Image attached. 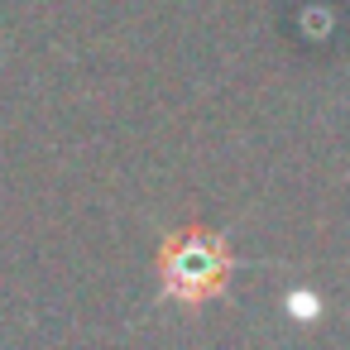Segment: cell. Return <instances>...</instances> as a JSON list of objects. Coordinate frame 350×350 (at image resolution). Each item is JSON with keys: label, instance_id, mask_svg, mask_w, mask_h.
Here are the masks:
<instances>
[{"label": "cell", "instance_id": "obj_1", "mask_svg": "<svg viewBox=\"0 0 350 350\" xmlns=\"http://www.w3.org/2000/svg\"><path fill=\"white\" fill-rule=\"evenodd\" d=\"M159 278L173 302H187V307L211 302L230 283V250L221 235H211L202 226L173 230L159 250Z\"/></svg>", "mask_w": 350, "mask_h": 350}]
</instances>
